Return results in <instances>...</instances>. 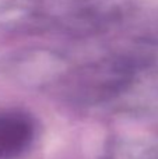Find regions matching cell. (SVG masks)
<instances>
[{"label": "cell", "mask_w": 158, "mask_h": 159, "mask_svg": "<svg viewBox=\"0 0 158 159\" xmlns=\"http://www.w3.org/2000/svg\"><path fill=\"white\" fill-rule=\"evenodd\" d=\"M34 138V124L22 113H0V159H14L22 154Z\"/></svg>", "instance_id": "cell-1"}]
</instances>
